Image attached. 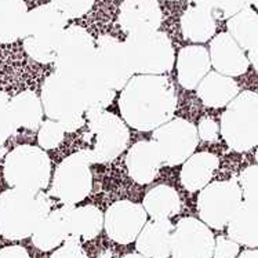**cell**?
Listing matches in <instances>:
<instances>
[{
  "mask_svg": "<svg viewBox=\"0 0 258 258\" xmlns=\"http://www.w3.org/2000/svg\"><path fill=\"white\" fill-rule=\"evenodd\" d=\"M177 105V91L166 75H134L119 97L121 119L137 132H153L171 120Z\"/></svg>",
  "mask_w": 258,
  "mask_h": 258,
  "instance_id": "6da1fadb",
  "label": "cell"
},
{
  "mask_svg": "<svg viewBox=\"0 0 258 258\" xmlns=\"http://www.w3.org/2000/svg\"><path fill=\"white\" fill-rule=\"evenodd\" d=\"M50 211L51 202L43 190H5L0 194V235L7 240L27 239Z\"/></svg>",
  "mask_w": 258,
  "mask_h": 258,
  "instance_id": "7a4b0ae2",
  "label": "cell"
},
{
  "mask_svg": "<svg viewBox=\"0 0 258 258\" xmlns=\"http://www.w3.org/2000/svg\"><path fill=\"white\" fill-rule=\"evenodd\" d=\"M68 28V18L51 3L37 6L28 13L22 32L24 50L39 63H51L57 54L58 44Z\"/></svg>",
  "mask_w": 258,
  "mask_h": 258,
  "instance_id": "3957f363",
  "label": "cell"
},
{
  "mask_svg": "<svg viewBox=\"0 0 258 258\" xmlns=\"http://www.w3.org/2000/svg\"><path fill=\"white\" fill-rule=\"evenodd\" d=\"M40 98L44 115L59 121L65 133L78 132L87 124L85 94L79 83L54 72L43 82Z\"/></svg>",
  "mask_w": 258,
  "mask_h": 258,
  "instance_id": "277c9868",
  "label": "cell"
},
{
  "mask_svg": "<svg viewBox=\"0 0 258 258\" xmlns=\"http://www.w3.org/2000/svg\"><path fill=\"white\" fill-rule=\"evenodd\" d=\"M97 43L87 29L80 25H71L58 44L54 58L55 72L80 86L93 78L95 72Z\"/></svg>",
  "mask_w": 258,
  "mask_h": 258,
  "instance_id": "5b68a950",
  "label": "cell"
},
{
  "mask_svg": "<svg viewBox=\"0 0 258 258\" xmlns=\"http://www.w3.org/2000/svg\"><path fill=\"white\" fill-rule=\"evenodd\" d=\"M222 140L235 152H248L258 147V94L244 90L227 105L221 115Z\"/></svg>",
  "mask_w": 258,
  "mask_h": 258,
  "instance_id": "8992f818",
  "label": "cell"
},
{
  "mask_svg": "<svg viewBox=\"0 0 258 258\" xmlns=\"http://www.w3.org/2000/svg\"><path fill=\"white\" fill-rule=\"evenodd\" d=\"M123 44L136 75H166L175 63V50L164 32L130 33Z\"/></svg>",
  "mask_w": 258,
  "mask_h": 258,
  "instance_id": "52a82bcc",
  "label": "cell"
},
{
  "mask_svg": "<svg viewBox=\"0 0 258 258\" xmlns=\"http://www.w3.org/2000/svg\"><path fill=\"white\" fill-rule=\"evenodd\" d=\"M3 177L11 188L46 189L51 178V160L47 152L35 145H18L7 153Z\"/></svg>",
  "mask_w": 258,
  "mask_h": 258,
  "instance_id": "ba28073f",
  "label": "cell"
},
{
  "mask_svg": "<svg viewBox=\"0 0 258 258\" xmlns=\"http://www.w3.org/2000/svg\"><path fill=\"white\" fill-rule=\"evenodd\" d=\"M91 164L94 162L87 149L67 156L54 171L50 195L68 206L85 201L93 189Z\"/></svg>",
  "mask_w": 258,
  "mask_h": 258,
  "instance_id": "9c48e42d",
  "label": "cell"
},
{
  "mask_svg": "<svg viewBox=\"0 0 258 258\" xmlns=\"http://www.w3.org/2000/svg\"><path fill=\"white\" fill-rule=\"evenodd\" d=\"M87 151L94 163H109L126 151L130 130L126 121L115 113L102 111L87 117Z\"/></svg>",
  "mask_w": 258,
  "mask_h": 258,
  "instance_id": "30bf717a",
  "label": "cell"
},
{
  "mask_svg": "<svg viewBox=\"0 0 258 258\" xmlns=\"http://www.w3.org/2000/svg\"><path fill=\"white\" fill-rule=\"evenodd\" d=\"M243 202V192L235 178L206 185L198 196V214L206 225L221 231Z\"/></svg>",
  "mask_w": 258,
  "mask_h": 258,
  "instance_id": "8fae6325",
  "label": "cell"
},
{
  "mask_svg": "<svg viewBox=\"0 0 258 258\" xmlns=\"http://www.w3.org/2000/svg\"><path fill=\"white\" fill-rule=\"evenodd\" d=\"M152 140L162 153L164 166L174 167L184 164L195 153L199 144L198 127L184 117H173L156 130Z\"/></svg>",
  "mask_w": 258,
  "mask_h": 258,
  "instance_id": "7c38bea8",
  "label": "cell"
},
{
  "mask_svg": "<svg viewBox=\"0 0 258 258\" xmlns=\"http://www.w3.org/2000/svg\"><path fill=\"white\" fill-rule=\"evenodd\" d=\"M95 43V72L112 90L121 91L134 76L124 44L112 35H101Z\"/></svg>",
  "mask_w": 258,
  "mask_h": 258,
  "instance_id": "4fadbf2b",
  "label": "cell"
},
{
  "mask_svg": "<svg viewBox=\"0 0 258 258\" xmlns=\"http://www.w3.org/2000/svg\"><path fill=\"white\" fill-rule=\"evenodd\" d=\"M216 237L210 227L195 217L181 218L171 236L173 258H213Z\"/></svg>",
  "mask_w": 258,
  "mask_h": 258,
  "instance_id": "5bb4252c",
  "label": "cell"
},
{
  "mask_svg": "<svg viewBox=\"0 0 258 258\" xmlns=\"http://www.w3.org/2000/svg\"><path fill=\"white\" fill-rule=\"evenodd\" d=\"M147 211L143 205L132 201L112 203L104 214V228L108 237L119 244H130L137 240L147 224Z\"/></svg>",
  "mask_w": 258,
  "mask_h": 258,
  "instance_id": "9a60e30c",
  "label": "cell"
},
{
  "mask_svg": "<svg viewBox=\"0 0 258 258\" xmlns=\"http://www.w3.org/2000/svg\"><path fill=\"white\" fill-rule=\"evenodd\" d=\"M119 25L127 35L158 31L163 13L159 0H123L119 9Z\"/></svg>",
  "mask_w": 258,
  "mask_h": 258,
  "instance_id": "2e32d148",
  "label": "cell"
},
{
  "mask_svg": "<svg viewBox=\"0 0 258 258\" xmlns=\"http://www.w3.org/2000/svg\"><path fill=\"white\" fill-rule=\"evenodd\" d=\"M163 166V158L153 140H143L133 145L126 155V169L130 178L140 185L155 181Z\"/></svg>",
  "mask_w": 258,
  "mask_h": 258,
  "instance_id": "e0dca14e",
  "label": "cell"
},
{
  "mask_svg": "<svg viewBox=\"0 0 258 258\" xmlns=\"http://www.w3.org/2000/svg\"><path fill=\"white\" fill-rule=\"evenodd\" d=\"M209 53L211 67L220 74L235 78L247 72L248 57L228 32H221L211 39Z\"/></svg>",
  "mask_w": 258,
  "mask_h": 258,
  "instance_id": "ac0fdd59",
  "label": "cell"
},
{
  "mask_svg": "<svg viewBox=\"0 0 258 258\" xmlns=\"http://www.w3.org/2000/svg\"><path fill=\"white\" fill-rule=\"evenodd\" d=\"M74 206L63 205L50 211L32 235L33 246L42 251H51L62 244L69 237V213Z\"/></svg>",
  "mask_w": 258,
  "mask_h": 258,
  "instance_id": "d6986e66",
  "label": "cell"
},
{
  "mask_svg": "<svg viewBox=\"0 0 258 258\" xmlns=\"http://www.w3.org/2000/svg\"><path fill=\"white\" fill-rule=\"evenodd\" d=\"M175 65L179 85L185 90H195L210 72V53L203 46H186L178 51Z\"/></svg>",
  "mask_w": 258,
  "mask_h": 258,
  "instance_id": "ffe728a7",
  "label": "cell"
},
{
  "mask_svg": "<svg viewBox=\"0 0 258 258\" xmlns=\"http://www.w3.org/2000/svg\"><path fill=\"white\" fill-rule=\"evenodd\" d=\"M173 231L174 225L170 220L147 221L136 240L137 251L145 258H169Z\"/></svg>",
  "mask_w": 258,
  "mask_h": 258,
  "instance_id": "44dd1931",
  "label": "cell"
},
{
  "mask_svg": "<svg viewBox=\"0 0 258 258\" xmlns=\"http://www.w3.org/2000/svg\"><path fill=\"white\" fill-rule=\"evenodd\" d=\"M220 166V160L214 153L196 152L182 164L179 173L181 184L188 192H199L206 185L210 184L211 178Z\"/></svg>",
  "mask_w": 258,
  "mask_h": 258,
  "instance_id": "7402d4cb",
  "label": "cell"
},
{
  "mask_svg": "<svg viewBox=\"0 0 258 258\" xmlns=\"http://www.w3.org/2000/svg\"><path fill=\"white\" fill-rule=\"evenodd\" d=\"M196 93L206 106L218 109L227 106L239 94V85L233 78L216 71L206 75L196 87Z\"/></svg>",
  "mask_w": 258,
  "mask_h": 258,
  "instance_id": "603a6c76",
  "label": "cell"
},
{
  "mask_svg": "<svg viewBox=\"0 0 258 258\" xmlns=\"http://www.w3.org/2000/svg\"><path fill=\"white\" fill-rule=\"evenodd\" d=\"M217 20L203 6L190 5L182 13L179 20L181 33L185 40L192 43H205L216 35Z\"/></svg>",
  "mask_w": 258,
  "mask_h": 258,
  "instance_id": "cb8c5ba5",
  "label": "cell"
},
{
  "mask_svg": "<svg viewBox=\"0 0 258 258\" xmlns=\"http://www.w3.org/2000/svg\"><path fill=\"white\" fill-rule=\"evenodd\" d=\"M227 227L228 236L240 246L258 247V205L242 202Z\"/></svg>",
  "mask_w": 258,
  "mask_h": 258,
  "instance_id": "d4e9b609",
  "label": "cell"
},
{
  "mask_svg": "<svg viewBox=\"0 0 258 258\" xmlns=\"http://www.w3.org/2000/svg\"><path fill=\"white\" fill-rule=\"evenodd\" d=\"M69 236L80 242H89L104 229V213L94 205L72 207L69 213Z\"/></svg>",
  "mask_w": 258,
  "mask_h": 258,
  "instance_id": "484cf974",
  "label": "cell"
},
{
  "mask_svg": "<svg viewBox=\"0 0 258 258\" xmlns=\"http://www.w3.org/2000/svg\"><path fill=\"white\" fill-rule=\"evenodd\" d=\"M10 109L17 127L35 132L44 121L42 98L32 90L21 91L10 98Z\"/></svg>",
  "mask_w": 258,
  "mask_h": 258,
  "instance_id": "4316f807",
  "label": "cell"
},
{
  "mask_svg": "<svg viewBox=\"0 0 258 258\" xmlns=\"http://www.w3.org/2000/svg\"><path fill=\"white\" fill-rule=\"evenodd\" d=\"M25 0H0V43L11 44L20 40L28 17Z\"/></svg>",
  "mask_w": 258,
  "mask_h": 258,
  "instance_id": "83f0119b",
  "label": "cell"
},
{
  "mask_svg": "<svg viewBox=\"0 0 258 258\" xmlns=\"http://www.w3.org/2000/svg\"><path fill=\"white\" fill-rule=\"evenodd\" d=\"M143 206L152 220H170L181 210V198L173 186L160 184L148 190Z\"/></svg>",
  "mask_w": 258,
  "mask_h": 258,
  "instance_id": "f1b7e54d",
  "label": "cell"
},
{
  "mask_svg": "<svg viewBox=\"0 0 258 258\" xmlns=\"http://www.w3.org/2000/svg\"><path fill=\"white\" fill-rule=\"evenodd\" d=\"M228 33L244 51L258 40V13L251 7H246L231 17L227 22Z\"/></svg>",
  "mask_w": 258,
  "mask_h": 258,
  "instance_id": "f546056e",
  "label": "cell"
},
{
  "mask_svg": "<svg viewBox=\"0 0 258 258\" xmlns=\"http://www.w3.org/2000/svg\"><path fill=\"white\" fill-rule=\"evenodd\" d=\"M82 89L86 101V119L105 111L112 104V101L115 100L116 91L104 83L98 78V75H94L93 78L85 82L82 85Z\"/></svg>",
  "mask_w": 258,
  "mask_h": 258,
  "instance_id": "4dcf8cb0",
  "label": "cell"
},
{
  "mask_svg": "<svg viewBox=\"0 0 258 258\" xmlns=\"http://www.w3.org/2000/svg\"><path fill=\"white\" fill-rule=\"evenodd\" d=\"M210 11L216 20H229L246 7H250L247 0H195Z\"/></svg>",
  "mask_w": 258,
  "mask_h": 258,
  "instance_id": "1f68e13d",
  "label": "cell"
},
{
  "mask_svg": "<svg viewBox=\"0 0 258 258\" xmlns=\"http://www.w3.org/2000/svg\"><path fill=\"white\" fill-rule=\"evenodd\" d=\"M65 130L59 124V121L47 119L42 123L37 132V143L44 151H51L58 148L63 141Z\"/></svg>",
  "mask_w": 258,
  "mask_h": 258,
  "instance_id": "d6a6232c",
  "label": "cell"
},
{
  "mask_svg": "<svg viewBox=\"0 0 258 258\" xmlns=\"http://www.w3.org/2000/svg\"><path fill=\"white\" fill-rule=\"evenodd\" d=\"M17 128L16 121L10 109V97L0 90V147L14 134Z\"/></svg>",
  "mask_w": 258,
  "mask_h": 258,
  "instance_id": "836d02e7",
  "label": "cell"
},
{
  "mask_svg": "<svg viewBox=\"0 0 258 258\" xmlns=\"http://www.w3.org/2000/svg\"><path fill=\"white\" fill-rule=\"evenodd\" d=\"M239 184L244 201L258 205V163L243 170L239 177Z\"/></svg>",
  "mask_w": 258,
  "mask_h": 258,
  "instance_id": "e575fe53",
  "label": "cell"
},
{
  "mask_svg": "<svg viewBox=\"0 0 258 258\" xmlns=\"http://www.w3.org/2000/svg\"><path fill=\"white\" fill-rule=\"evenodd\" d=\"M95 0H51V5L57 7L68 20H75L86 16L94 6Z\"/></svg>",
  "mask_w": 258,
  "mask_h": 258,
  "instance_id": "d590c367",
  "label": "cell"
},
{
  "mask_svg": "<svg viewBox=\"0 0 258 258\" xmlns=\"http://www.w3.org/2000/svg\"><path fill=\"white\" fill-rule=\"evenodd\" d=\"M50 258H89V255L85 251L80 240L69 236L59 247L54 250Z\"/></svg>",
  "mask_w": 258,
  "mask_h": 258,
  "instance_id": "8d00e7d4",
  "label": "cell"
},
{
  "mask_svg": "<svg viewBox=\"0 0 258 258\" xmlns=\"http://www.w3.org/2000/svg\"><path fill=\"white\" fill-rule=\"evenodd\" d=\"M240 244L229 236H218L216 239L213 258H236L239 255Z\"/></svg>",
  "mask_w": 258,
  "mask_h": 258,
  "instance_id": "74e56055",
  "label": "cell"
},
{
  "mask_svg": "<svg viewBox=\"0 0 258 258\" xmlns=\"http://www.w3.org/2000/svg\"><path fill=\"white\" fill-rule=\"evenodd\" d=\"M198 133H199V138L206 143H214L218 140V136L221 134L220 124H217V121L211 117H203L199 121Z\"/></svg>",
  "mask_w": 258,
  "mask_h": 258,
  "instance_id": "f35d334b",
  "label": "cell"
},
{
  "mask_svg": "<svg viewBox=\"0 0 258 258\" xmlns=\"http://www.w3.org/2000/svg\"><path fill=\"white\" fill-rule=\"evenodd\" d=\"M0 258H31L29 253L22 246H7L0 248Z\"/></svg>",
  "mask_w": 258,
  "mask_h": 258,
  "instance_id": "ab89813d",
  "label": "cell"
},
{
  "mask_svg": "<svg viewBox=\"0 0 258 258\" xmlns=\"http://www.w3.org/2000/svg\"><path fill=\"white\" fill-rule=\"evenodd\" d=\"M248 61H250V63L253 65V68L258 74V40L248 50Z\"/></svg>",
  "mask_w": 258,
  "mask_h": 258,
  "instance_id": "60d3db41",
  "label": "cell"
},
{
  "mask_svg": "<svg viewBox=\"0 0 258 258\" xmlns=\"http://www.w3.org/2000/svg\"><path fill=\"white\" fill-rule=\"evenodd\" d=\"M236 258H258V248H248V250H244L243 253H240Z\"/></svg>",
  "mask_w": 258,
  "mask_h": 258,
  "instance_id": "b9f144b4",
  "label": "cell"
},
{
  "mask_svg": "<svg viewBox=\"0 0 258 258\" xmlns=\"http://www.w3.org/2000/svg\"><path fill=\"white\" fill-rule=\"evenodd\" d=\"M120 258H145L144 255H141L140 253H130V254H126V255H123Z\"/></svg>",
  "mask_w": 258,
  "mask_h": 258,
  "instance_id": "7bdbcfd3",
  "label": "cell"
},
{
  "mask_svg": "<svg viewBox=\"0 0 258 258\" xmlns=\"http://www.w3.org/2000/svg\"><path fill=\"white\" fill-rule=\"evenodd\" d=\"M247 2H248V5L254 6V7L258 10V0H247Z\"/></svg>",
  "mask_w": 258,
  "mask_h": 258,
  "instance_id": "ee69618b",
  "label": "cell"
},
{
  "mask_svg": "<svg viewBox=\"0 0 258 258\" xmlns=\"http://www.w3.org/2000/svg\"><path fill=\"white\" fill-rule=\"evenodd\" d=\"M170 2H178V0H170Z\"/></svg>",
  "mask_w": 258,
  "mask_h": 258,
  "instance_id": "f6af8a7d",
  "label": "cell"
}]
</instances>
